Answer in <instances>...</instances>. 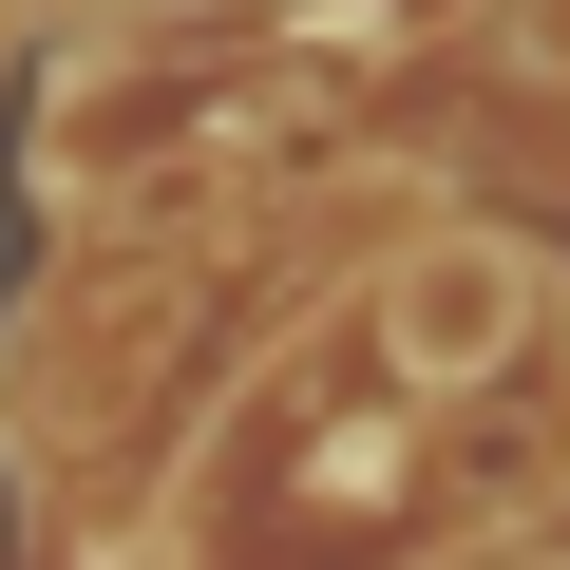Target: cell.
Instances as JSON below:
<instances>
[{"mask_svg": "<svg viewBox=\"0 0 570 570\" xmlns=\"http://www.w3.org/2000/svg\"><path fill=\"white\" fill-rule=\"evenodd\" d=\"M532 324H551V266H532V228H494V209L400 228L381 305H362V343H381L400 400H494V381L532 362Z\"/></svg>", "mask_w": 570, "mask_h": 570, "instance_id": "1", "label": "cell"}]
</instances>
